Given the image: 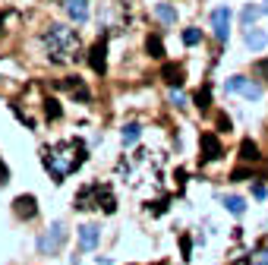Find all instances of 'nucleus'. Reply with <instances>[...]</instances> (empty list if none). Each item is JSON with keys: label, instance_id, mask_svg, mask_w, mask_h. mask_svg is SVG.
Returning <instances> with one entry per match:
<instances>
[{"label": "nucleus", "instance_id": "26", "mask_svg": "<svg viewBox=\"0 0 268 265\" xmlns=\"http://www.w3.org/2000/svg\"><path fill=\"white\" fill-rule=\"evenodd\" d=\"M170 101H174V105H177V107H183V105H186V98H183V95H180V92H174V95H170Z\"/></svg>", "mask_w": 268, "mask_h": 265}, {"label": "nucleus", "instance_id": "4", "mask_svg": "<svg viewBox=\"0 0 268 265\" xmlns=\"http://www.w3.org/2000/svg\"><path fill=\"white\" fill-rule=\"evenodd\" d=\"M212 32L218 41H227L230 35V6H218V10L212 13Z\"/></svg>", "mask_w": 268, "mask_h": 265}, {"label": "nucleus", "instance_id": "27", "mask_svg": "<svg viewBox=\"0 0 268 265\" xmlns=\"http://www.w3.org/2000/svg\"><path fill=\"white\" fill-rule=\"evenodd\" d=\"M218 126H221V133H224V130L230 133V120H227V117H218Z\"/></svg>", "mask_w": 268, "mask_h": 265}, {"label": "nucleus", "instance_id": "34", "mask_svg": "<svg viewBox=\"0 0 268 265\" xmlns=\"http://www.w3.org/2000/svg\"><path fill=\"white\" fill-rule=\"evenodd\" d=\"M0 25H3V19H0Z\"/></svg>", "mask_w": 268, "mask_h": 265}, {"label": "nucleus", "instance_id": "11", "mask_svg": "<svg viewBox=\"0 0 268 265\" xmlns=\"http://www.w3.org/2000/svg\"><path fill=\"white\" fill-rule=\"evenodd\" d=\"M268 45V32L262 29H246V48L249 51H262Z\"/></svg>", "mask_w": 268, "mask_h": 265}, {"label": "nucleus", "instance_id": "17", "mask_svg": "<svg viewBox=\"0 0 268 265\" xmlns=\"http://www.w3.org/2000/svg\"><path fill=\"white\" fill-rule=\"evenodd\" d=\"M262 13H265L262 6H253V3H249L246 10H243V16H240V19H243V25L249 29V25H253V22H256V19H259V16H262Z\"/></svg>", "mask_w": 268, "mask_h": 265}, {"label": "nucleus", "instance_id": "14", "mask_svg": "<svg viewBox=\"0 0 268 265\" xmlns=\"http://www.w3.org/2000/svg\"><path fill=\"white\" fill-rule=\"evenodd\" d=\"M155 16H158L161 22H177V10L170 3H158L155 6Z\"/></svg>", "mask_w": 268, "mask_h": 265}, {"label": "nucleus", "instance_id": "18", "mask_svg": "<svg viewBox=\"0 0 268 265\" xmlns=\"http://www.w3.org/2000/svg\"><path fill=\"white\" fill-rule=\"evenodd\" d=\"M139 133H142V126H139V123H129V126H123V145H136Z\"/></svg>", "mask_w": 268, "mask_h": 265}, {"label": "nucleus", "instance_id": "15", "mask_svg": "<svg viewBox=\"0 0 268 265\" xmlns=\"http://www.w3.org/2000/svg\"><path fill=\"white\" fill-rule=\"evenodd\" d=\"M224 205H227L230 215H243V212H246V202L240 199V196H227V199H224Z\"/></svg>", "mask_w": 268, "mask_h": 265}, {"label": "nucleus", "instance_id": "24", "mask_svg": "<svg viewBox=\"0 0 268 265\" xmlns=\"http://www.w3.org/2000/svg\"><path fill=\"white\" fill-rule=\"evenodd\" d=\"M246 177H253V170H249V167H237L230 174V180H246Z\"/></svg>", "mask_w": 268, "mask_h": 265}, {"label": "nucleus", "instance_id": "22", "mask_svg": "<svg viewBox=\"0 0 268 265\" xmlns=\"http://www.w3.org/2000/svg\"><path fill=\"white\" fill-rule=\"evenodd\" d=\"M243 85H246V76H233L224 89H227V92H243Z\"/></svg>", "mask_w": 268, "mask_h": 265}, {"label": "nucleus", "instance_id": "12", "mask_svg": "<svg viewBox=\"0 0 268 265\" xmlns=\"http://www.w3.org/2000/svg\"><path fill=\"white\" fill-rule=\"evenodd\" d=\"M79 243L85 250H95V243H98V227L95 224H82L79 227Z\"/></svg>", "mask_w": 268, "mask_h": 265}, {"label": "nucleus", "instance_id": "29", "mask_svg": "<svg viewBox=\"0 0 268 265\" xmlns=\"http://www.w3.org/2000/svg\"><path fill=\"white\" fill-rule=\"evenodd\" d=\"M0 183H6V167L0 164Z\"/></svg>", "mask_w": 268, "mask_h": 265}, {"label": "nucleus", "instance_id": "5", "mask_svg": "<svg viewBox=\"0 0 268 265\" xmlns=\"http://www.w3.org/2000/svg\"><path fill=\"white\" fill-rule=\"evenodd\" d=\"M63 240H66V230H63V224L57 221V224L51 227L45 237H38V250H41V253H54V250H60V243H63Z\"/></svg>", "mask_w": 268, "mask_h": 265}, {"label": "nucleus", "instance_id": "25", "mask_svg": "<svg viewBox=\"0 0 268 265\" xmlns=\"http://www.w3.org/2000/svg\"><path fill=\"white\" fill-rule=\"evenodd\" d=\"M256 73L262 76V79H268V60H259V63H256Z\"/></svg>", "mask_w": 268, "mask_h": 265}, {"label": "nucleus", "instance_id": "13", "mask_svg": "<svg viewBox=\"0 0 268 265\" xmlns=\"http://www.w3.org/2000/svg\"><path fill=\"white\" fill-rule=\"evenodd\" d=\"M240 161H259V145L253 139H243V145H240Z\"/></svg>", "mask_w": 268, "mask_h": 265}, {"label": "nucleus", "instance_id": "1", "mask_svg": "<svg viewBox=\"0 0 268 265\" xmlns=\"http://www.w3.org/2000/svg\"><path fill=\"white\" fill-rule=\"evenodd\" d=\"M82 161H85V145L79 139H66L54 149H45V167L57 183H63L76 167H82Z\"/></svg>", "mask_w": 268, "mask_h": 265}, {"label": "nucleus", "instance_id": "3", "mask_svg": "<svg viewBox=\"0 0 268 265\" xmlns=\"http://www.w3.org/2000/svg\"><path fill=\"white\" fill-rule=\"evenodd\" d=\"M92 199H98V209H101V202H105V212H107V215L117 209V202H114V196H110V190H107V186H101V183L82 186L79 196H76V209H95Z\"/></svg>", "mask_w": 268, "mask_h": 265}, {"label": "nucleus", "instance_id": "20", "mask_svg": "<svg viewBox=\"0 0 268 265\" xmlns=\"http://www.w3.org/2000/svg\"><path fill=\"white\" fill-rule=\"evenodd\" d=\"M243 95H246L249 101L262 98V85H259V82H249V79H246V85H243Z\"/></svg>", "mask_w": 268, "mask_h": 265}, {"label": "nucleus", "instance_id": "33", "mask_svg": "<svg viewBox=\"0 0 268 265\" xmlns=\"http://www.w3.org/2000/svg\"><path fill=\"white\" fill-rule=\"evenodd\" d=\"M256 265H268V259H265V262H256Z\"/></svg>", "mask_w": 268, "mask_h": 265}, {"label": "nucleus", "instance_id": "8", "mask_svg": "<svg viewBox=\"0 0 268 265\" xmlns=\"http://www.w3.org/2000/svg\"><path fill=\"white\" fill-rule=\"evenodd\" d=\"M161 79L170 85V89H180L183 85V66L180 63H164L161 66Z\"/></svg>", "mask_w": 268, "mask_h": 265}, {"label": "nucleus", "instance_id": "6", "mask_svg": "<svg viewBox=\"0 0 268 265\" xmlns=\"http://www.w3.org/2000/svg\"><path fill=\"white\" fill-rule=\"evenodd\" d=\"M107 41L105 38H98V41H95V45H92V51H89V63H92V70L95 73H105L107 70Z\"/></svg>", "mask_w": 268, "mask_h": 265}, {"label": "nucleus", "instance_id": "35", "mask_svg": "<svg viewBox=\"0 0 268 265\" xmlns=\"http://www.w3.org/2000/svg\"><path fill=\"white\" fill-rule=\"evenodd\" d=\"M158 265H164V262H158Z\"/></svg>", "mask_w": 268, "mask_h": 265}, {"label": "nucleus", "instance_id": "30", "mask_svg": "<svg viewBox=\"0 0 268 265\" xmlns=\"http://www.w3.org/2000/svg\"><path fill=\"white\" fill-rule=\"evenodd\" d=\"M259 180H268V164H265V170H262V177H259Z\"/></svg>", "mask_w": 268, "mask_h": 265}, {"label": "nucleus", "instance_id": "23", "mask_svg": "<svg viewBox=\"0 0 268 265\" xmlns=\"http://www.w3.org/2000/svg\"><path fill=\"white\" fill-rule=\"evenodd\" d=\"M199 38H202V35H199V29H186L183 32V45H189V48L199 45Z\"/></svg>", "mask_w": 268, "mask_h": 265}, {"label": "nucleus", "instance_id": "7", "mask_svg": "<svg viewBox=\"0 0 268 265\" xmlns=\"http://www.w3.org/2000/svg\"><path fill=\"white\" fill-rule=\"evenodd\" d=\"M202 161H218L221 158V142L214 133H202Z\"/></svg>", "mask_w": 268, "mask_h": 265}, {"label": "nucleus", "instance_id": "2", "mask_svg": "<svg viewBox=\"0 0 268 265\" xmlns=\"http://www.w3.org/2000/svg\"><path fill=\"white\" fill-rule=\"evenodd\" d=\"M45 48L54 60L63 63V60H70L73 54H79V35H76L73 29H66V25H51L45 32Z\"/></svg>", "mask_w": 268, "mask_h": 265}, {"label": "nucleus", "instance_id": "19", "mask_svg": "<svg viewBox=\"0 0 268 265\" xmlns=\"http://www.w3.org/2000/svg\"><path fill=\"white\" fill-rule=\"evenodd\" d=\"M196 105H199V110H209V105H212V89H209V85H205V89H199Z\"/></svg>", "mask_w": 268, "mask_h": 265}, {"label": "nucleus", "instance_id": "28", "mask_svg": "<svg viewBox=\"0 0 268 265\" xmlns=\"http://www.w3.org/2000/svg\"><path fill=\"white\" fill-rule=\"evenodd\" d=\"M189 250H193V243H189V237H183V259H189Z\"/></svg>", "mask_w": 268, "mask_h": 265}, {"label": "nucleus", "instance_id": "10", "mask_svg": "<svg viewBox=\"0 0 268 265\" xmlns=\"http://www.w3.org/2000/svg\"><path fill=\"white\" fill-rule=\"evenodd\" d=\"M66 13L73 22H85L89 19V0H66Z\"/></svg>", "mask_w": 268, "mask_h": 265}, {"label": "nucleus", "instance_id": "9", "mask_svg": "<svg viewBox=\"0 0 268 265\" xmlns=\"http://www.w3.org/2000/svg\"><path fill=\"white\" fill-rule=\"evenodd\" d=\"M13 205H16V215H19V218H25V221L38 215V205H35V196H19V199H16Z\"/></svg>", "mask_w": 268, "mask_h": 265}, {"label": "nucleus", "instance_id": "31", "mask_svg": "<svg viewBox=\"0 0 268 265\" xmlns=\"http://www.w3.org/2000/svg\"><path fill=\"white\" fill-rule=\"evenodd\" d=\"M237 265H249V259H240V262H237Z\"/></svg>", "mask_w": 268, "mask_h": 265}, {"label": "nucleus", "instance_id": "16", "mask_svg": "<svg viewBox=\"0 0 268 265\" xmlns=\"http://www.w3.org/2000/svg\"><path fill=\"white\" fill-rule=\"evenodd\" d=\"M145 48H149V54H152V57H158V60L164 57V41H161L158 35H149V41H145Z\"/></svg>", "mask_w": 268, "mask_h": 265}, {"label": "nucleus", "instance_id": "32", "mask_svg": "<svg viewBox=\"0 0 268 265\" xmlns=\"http://www.w3.org/2000/svg\"><path fill=\"white\" fill-rule=\"evenodd\" d=\"M262 10H265V16H268V0H265V6H262Z\"/></svg>", "mask_w": 268, "mask_h": 265}, {"label": "nucleus", "instance_id": "21", "mask_svg": "<svg viewBox=\"0 0 268 265\" xmlns=\"http://www.w3.org/2000/svg\"><path fill=\"white\" fill-rule=\"evenodd\" d=\"M45 114L51 117V120H57V117H60V101L48 98V101H45Z\"/></svg>", "mask_w": 268, "mask_h": 265}]
</instances>
